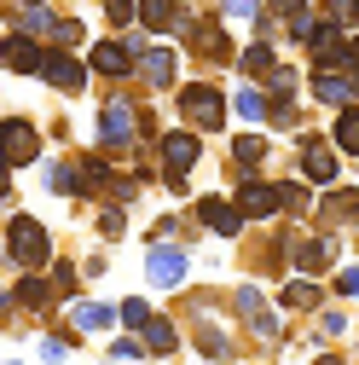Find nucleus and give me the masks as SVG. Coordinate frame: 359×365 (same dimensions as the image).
<instances>
[{
  "label": "nucleus",
  "mask_w": 359,
  "mask_h": 365,
  "mask_svg": "<svg viewBox=\"0 0 359 365\" xmlns=\"http://www.w3.org/2000/svg\"><path fill=\"white\" fill-rule=\"evenodd\" d=\"M162 157H168V174L186 180V168L197 163V133H168L162 140Z\"/></svg>",
  "instance_id": "10"
},
{
  "label": "nucleus",
  "mask_w": 359,
  "mask_h": 365,
  "mask_svg": "<svg viewBox=\"0 0 359 365\" xmlns=\"http://www.w3.org/2000/svg\"><path fill=\"white\" fill-rule=\"evenodd\" d=\"M64 354H70V348H64V342H58V336H47V342H41V359H47V365H58V359H64Z\"/></svg>",
  "instance_id": "33"
},
{
  "label": "nucleus",
  "mask_w": 359,
  "mask_h": 365,
  "mask_svg": "<svg viewBox=\"0 0 359 365\" xmlns=\"http://www.w3.org/2000/svg\"><path fill=\"white\" fill-rule=\"evenodd\" d=\"M0 58H6L12 70H24V76H35L41 64H47V53H41V47H35V41H29V35H12V41H6V47H0Z\"/></svg>",
  "instance_id": "12"
},
{
  "label": "nucleus",
  "mask_w": 359,
  "mask_h": 365,
  "mask_svg": "<svg viewBox=\"0 0 359 365\" xmlns=\"http://www.w3.org/2000/svg\"><path fill=\"white\" fill-rule=\"evenodd\" d=\"M128 64H133L128 41H99V47H93V58H87V70H93V76H122Z\"/></svg>",
  "instance_id": "9"
},
{
  "label": "nucleus",
  "mask_w": 359,
  "mask_h": 365,
  "mask_svg": "<svg viewBox=\"0 0 359 365\" xmlns=\"http://www.w3.org/2000/svg\"><path fill=\"white\" fill-rule=\"evenodd\" d=\"M47 186L70 197V192H81V174H76V168H64V163H53V168H47Z\"/></svg>",
  "instance_id": "24"
},
{
  "label": "nucleus",
  "mask_w": 359,
  "mask_h": 365,
  "mask_svg": "<svg viewBox=\"0 0 359 365\" xmlns=\"http://www.w3.org/2000/svg\"><path fill=\"white\" fill-rule=\"evenodd\" d=\"M301 180H313V186H331V180H336V157L325 151V145H301Z\"/></svg>",
  "instance_id": "11"
},
{
  "label": "nucleus",
  "mask_w": 359,
  "mask_h": 365,
  "mask_svg": "<svg viewBox=\"0 0 359 365\" xmlns=\"http://www.w3.org/2000/svg\"><path fill=\"white\" fill-rule=\"evenodd\" d=\"M232 105H238V116H244V122H266V99L255 93V87H244V93H238Z\"/></svg>",
  "instance_id": "23"
},
{
  "label": "nucleus",
  "mask_w": 359,
  "mask_h": 365,
  "mask_svg": "<svg viewBox=\"0 0 359 365\" xmlns=\"http://www.w3.org/2000/svg\"><path fill=\"white\" fill-rule=\"evenodd\" d=\"M331 255H336V244H331V238H313V244H301V250H296V267H301V272H325V267H331Z\"/></svg>",
  "instance_id": "16"
},
{
  "label": "nucleus",
  "mask_w": 359,
  "mask_h": 365,
  "mask_svg": "<svg viewBox=\"0 0 359 365\" xmlns=\"http://www.w3.org/2000/svg\"><path fill=\"white\" fill-rule=\"evenodd\" d=\"M6 250H12L18 267H41V261H47V226H41L35 215H12V226H6Z\"/></svg>",
  "instance_id": "1"
},
{
  "label": "nucleus",
  "mask_w": 359,
  "mask_h": 365,
  "mask_svg": "<svg viewBox=\"0 0 359 365\" xmlns=\"http://www.w3.org/2000/svg\"><path fill=\"white\" fill-rule=\"evenodd\" d=\"M140 18L151 24V29H168L174 18H168V0H140Z\"/></svg>",
  "instance_id": "28"
},
{
  "label": "nucleus",
  "mask_w": 359,
  "mask_h": 365,
  "mask_svg": "<svg viewBox=\"0 0 359 365\" xmlns=\"http://www.w3.org/2000/svg\"><path fill=\"white\" fill-rule=\"evenodd\" d=\"M6 313H12V296H0V319H6Z\"/></svg>",
  "instance_id": "38"
},
{
  "label": "nucleus",
  "mask_w": 359,
  "mask_h": 365,
  "mask_svg": "<svg viewBox=\"0 0 359 365\" xmlns=\"http://www.w3.org/2000/svg\"><path fill=\"white\" fill-rule=\"evenodd\" d=\"M41 76H47L58 93H76V87L87 81V70H81V58H70V53H47V64H41Z\"/></svg>",
  "instance_id": "7"
},
{
  "label": "nucleus",
  "mask_w": 359,
  "mask_h": 365,
  "mask_svg": "<svg viewBox=\"0 0 359 365\" xmlns=\"http://www.w3.org/2000/svg\"><path fill=\"white\" fill-rule=\"evenodd\" d=\"M0 192H6V163H0Z\"/></svg>",
  "instance_id": "39"
},
{
  "label": "nucleus",
  "mask_w": 359,
  "mask_h": 365,
  "mask_svg": "<svg viewBox=\"0 0 359 365\" xmlns=\"http://www.w3.org/2000/svg\"><path fill=\"white\" fill-rule=\"evenodd\" d=\"M76 35H81V24H70V18H58V29H53V41H58V47H70Z\"/></svg>",
  "instance_id": "34"
},
{
  "label": "nucleus",
  "mask_w": 359,
  "mask_h": 365,
  "mask_svg": "<svg viewBox=\"0 0 359 365\" xmlns=\"http://www.w3.org/2000/svg\"><path fill=\"white\" fill-rule=\"evenodd\" d=\"M313 99H325V105H342L348 110V99H353V81L342 76V70H313Z\"/></svg>",
  "instance_id": "8"
},
{
  "label": "nucleus",
  "mask_w": 359,
  "mask_h": 365,
  "mask_svg": "<svg viewBox=\"0 0 359 365\" xmlns=\"http://www.w3.org/2000/svg\"><path fill=\"white\" fill-rule=\"evenodd\" d=\"M186 261H192V255L180 250V244H174V250H168V244H151L145 272H151V284H157V290H174V284H186Z\"/></svg>",
  "instance_id": "3"
},
{
  "label": "nucleus",
  "mask_w": 359,
  "mask_h": 365,
  "mask_svg": "<svg viewBox=\"0 0 359 365\" xmlns=\"http://www.w3.org/2000/svg\"><path fill=\"white\" fill-rule=\"evenodd\" d=\"M24 6H47V0H24Z\"/></svg>",
  "instance_id": "40"
},
{
  "label": "nucleus",
  "mask_w": 359,
  "mask_h": 365,
  "mask_svg": "<svg viewBox=\"0 0 359 365\" xmlns=\"http://www.w3.org/2000/svg\"><path fill=\"white\" fill-rule=\"evenodd\" d=\"M273 209H284V203H279V186H261V180H249V186L238 192V215H261V220H266Z\"/></svg>",
  "instance_id": "13"
},
{
  "label": "nucleus",
  "mask_w": 359,
  "mask_h": 365,
  "mask_svg": "<svg viewBox=\"0 0 359 365\" xmlns=\"http://www.w3.org/2000/svg\"><path fill=\"white\" fill-rule=\"evenodd\" d=\"M180 110H186V122H197V128H220V116H227V99H220V87L192 81V87H180Z\"/></svg>",
  "instance_id": "2"
},
{
  "label": "nucleus",
  "mask_w": 359,
  "mask_h": 365,
  "mask_svg": "<svg viewBox=\"0 0 359 365\" xmlns=\"http://www.w3.org/2000/svg\"><path fill=\"white\" fill-rule=\"evenodd\" d=\"M133 70H140V81H145V87H168L180 64H174V53H168V47H145L140 58H133Z\"/></svg>",
  "instance_id": "6"
},
{
  "label": "nucleus",
  "mask_w": 359,
  "mask_h": 365,
  "mask_svg": "<svg viewBox=\"0 0 359 365\" xmlns=\"http://www.w3.org/2000/svg\"><path fill=\"white\" fill-rule=\"evenodd\" d=\"M284 307H319V290H313V284H290L284 290Z\"/></svg>",
  "instance_id": "30"
},
{
  "label": "nucleus",
  "mask_w": 359,
  "mask_h": 365,
  "mask_svg": "<svg viewBox=\"0 0 359 365\" xmlns=\"http://www.w3.org/2000/svg\"><path fill=\"white\" fill-rule=\"evenodd\" d=\"M220 18H232V24H249V18H261V0H227V6H220Z\"/></svg>",
  "instance_id": "27"
},
{
  "label": "nucleus",
  "mask_w": 359,
  "mask_h": 365,
  "mask_svg": "<svg viewBox=\"0 0 359 365\" xmlns=\"http://www.w3.org/2000/svg\"><path fill=\"white\" fill-rule=\"evenodd\" d=\"M342 290H348V296H359V267H348V272H342Z\"/></svg>",
  "instance_id": "36"
},
{
  "label": "nucleus",
  "mask_w": 359,
  "mask_h": 365,
  "mask_svg": "<svg viewBox=\"0 0 359 365\" xmlns=\"http://www.w3.org/2000/svg\"><path fill=\"white\" fill-rule=\"evenodd\" d=\"M273 12H301V0H273Z\"/></svg>",
  "instance_id": "37"
},
{
  "label": "nucleus",
  "mask_w": 359,
  "mask_h": 365,
  "mask_svg": "<svg viewBox=\"0 0 359 365\" xmlns=\"http://www.w3.org/2000/svg\"><path fill=\"white\" fill-rule=\"evenodd\" d=\"M232 157L238 163H261L266 157V140H261V133H244V140H232Z\"/></svg>",
  "instance_id": "25"
},
{
  "label": "nucleus",
  "mask_w": 359,
  "mask_h": 365,
  "mask_svg": "<svg viewBox=\"0 0 359 365\" xmlns=\"http://www.w3.org/2000/svg\"><path fill=\"white\" fill-rule=\"evenodd\" d=\"M336 145H342V151H359V110H353V105H348L342 122H336Z\"/></svg>",
  "instance_id": "22"
},
{
  "label": "nucleus",
  "mask_w": 359,
  "mask_h": 365,
  "mask_svg": "<svg viewBox=\"0 0 359 365\" xmlns=\"http://www.w3.org/2000/svg\"><path fill=\"white\" fill-rule=\"evenodd\" d=\"M197 215H203L209 232H220V238H238V226H244L238 203H227V197H203V203H197Z\"/></svg>",
  "instance_id": "5"
},
{
  "label": "nucleus",
  "mask_w": 359,
  "mask_h": 365,
  "mask_svg": "<svg viewBox=\"0 0 359 365\" xmlns=\"http://www.w3.org/2000/svg\"><path fill=\"white\" fill-rule=\"evenodd\" d=\"M197 47H203L209 58H227L232 41H227V29H220V24H203V29H197Z\"/></svg>",
  "instance_id": "17"
},
{
  "label": "nucleus",
  "mask_w": 359,
  "mask_h": 365,
  "mask_svg": "<svg viewBox=\"0 0 359 365\" xmlns=\"http://www.w3.org/2000/svg\"><path fill=\"white\" fill-rule=\"evenodd\" d=\"M110 319H116L110 302H76V307H70V325H76V331H105Z\"/></svg>",
  "instance_id": "15"
},
{
  "label": "nucleus",
  "mask_w": 359,
  "mask_h": 365,
  "mask_svg": "<svg viewBox=\"0 0 359 365\" xmlns=\"http://www.w3.org/2000/svg\"><path fill=\"white\" fill-rule=\"evenodd\" d=\"M325 215L331 220H359V192H331L325 197Z\"/></svg>",
  "instance_id": "19"
},
{
  "label": "nucleus",
  "mask_w": 359,
  "mask_h": 365,
  "mask_svg": "<svg viewBox=\"0 0 359 365\" xmlns=\"http://www.w3.org/2000/svg\"><path fill=\"white\" fill-rule=\"evenodd\" d=\"M0 163H35V128L29 122H0Z\"/></svg>",
  "instance_id": "4"
},
{
  "label": "nucleus",
  "mask_w": 359,
  "mask_h": 365,
  "mask_svg": "<svg viewBox=\"0 0 359 365\" xmlns=\"http://www.w3.org/2000/svg\"><path fill=\"white\" fill-rule=\"evenodd\" d=\"M180 336H174V325H168V319H151V325H145V354H168Z\"/></svg>",
  "instance_id": "18"
},
{
  "label": "nucleus",
  "mask_w": 359,
  "mask_h": 365,
  "mask_svg": "<svg viewBox=\"0 0 359 365\" xmlns=\"http://www.w3.org/2000/svg\"><path fill=\"white\" fill-rule=\"evenodd\" d=\"M116 319H122V325H151V307L140 296H128V302H116Z\"/></svg>",
  "instance_id": "26"
},
{
  "label": "nucleus",
  "mask_w": 359,
  "mask_h": 365,
  "mask_svg": "<svg viewBox=\"0 0 359 365\" xmlns=\"http://www.w3.org/2000/svg\"><path fill=\"white\" fill-rule=\"evenodd\" d=\"M110 6V24H122L128 29V18H140V0H105Z\"/></svg>",
  "instance_id": "31"
},
{
  "label": "nucleus",
  "mask_w": 359,
  "mask_h": 365,
  "mask_svg": "<svg viewBox=\"0 0 359 365\" xmlns=\"http://www.w3.org/2000/svg\"><path fill=\"white\" fill-rule=\"evenodd\" d=\"M353 93H359V76H353Z\"/></svg>",
  "instance_id": "41"
},
{
  "label": "nucleus",
  "mask_w": 359,
  "mask_h": 365,
  "mask_svg": "<svg viewBox=\"0 0 359 365\" xmlns=\"http://www.w3.org/2000/svg\"><path fill=\"white\" fill-rule=\"evenodd\" d=\"M47 296H53V290L41 284V279H24V284H18V302H24V307H47Z\"/></svg>",
  "instance_id": "29"
},
{
  "label": "nucleus",
  "mask_w": 359,
  "mask_h": 365,
  "mask_svg": "<svg viewBox=\"0 0 359 365\" xmlns=\"http://www.w3.org/2000/svg\"><path fill=\"white\" fill-rule=\"evenodd\" d=\"M238 307H244V313H255V307H261V290H255V284H244V290H238Z\"/></svg>",
  "instance_id": "35"
},
{
  "label": "nucleus",
  "mask_w": 359,
  "mask_h": 365,
  "mask_svg": "<svg viewBox=\"0 0 359 365\" xmlns=\"http://www.w3.org/2000/svg\"><path fill=\"white\" fill-rule=\"evenodd\" d=\"M273 70H279V58H273V47H266V41L244 53V76H273Z\"/></svg>",
  "instance_id": "20"
},
{
  "label": "nucleus",
  "mask_w": 359,
  "mask_h": 365,
  "mask_svg": "<svg viewBox=\"0 0 359 365\" xmlns=\"http://www.w3.org/2000/svg\"><path fill=\"white\" fill-rule=\"evenodd\" d=\"M110 359H145V342H133V336H128V342L110 348Z\"/></svg>",
  "instance_id": "32"
},
{
  "label": "nucleus",
  "mask_w": 359,
  "mask_h": 365,
  "mask_svg": "<svg viewBox=\"0 0 359 365\" xmlns=\"http://www.w3.org/2000/svg\"><path fill=\"white\" fill-rule=\"evenodd\" d=\"M99 133H105V145H128L133 140V105H105Z\"/></svg>",
  "instance_id": "14"
},
{
  "label": "nucleus",
  "mask_w": 359,
  "mask_h": 365,
  "mask_svg": "<svg viewBox=\"0 0 359 365\" xmlns=\"http://www.w3.org/2000/svg\"><path fill=\"white\" fill-rule=\"evenodd\" d=\"M53 29H58V18H53L47 6H29V12H24V35H29V41H35V35H53Z\"/></svg>",
  "instance_id": "21"
}]
</instances>
